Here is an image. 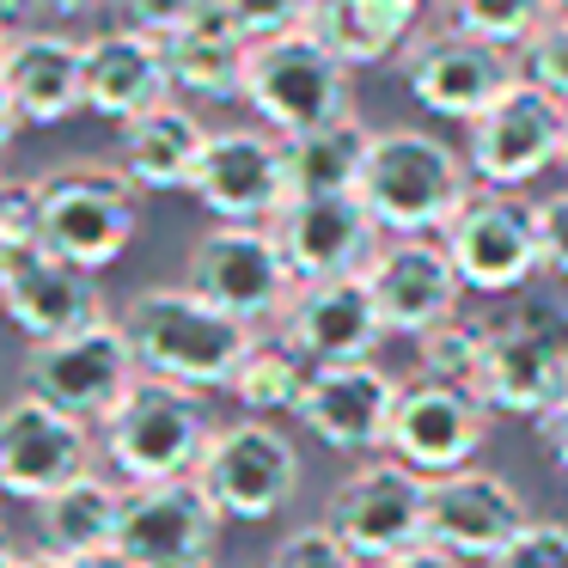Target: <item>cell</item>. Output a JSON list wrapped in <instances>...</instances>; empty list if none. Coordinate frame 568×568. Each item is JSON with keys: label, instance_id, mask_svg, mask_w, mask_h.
<instances>
[{"label": "cell", "instance_id": "34", "mask_svg": "<svg viewBox=\"0 0 568 568\" xmlns=\"http://www.w3.org/2000/svg\"><path fill=\"white\" fill-rule=\"evenodd\" d=\"M270 568H367L355 550H348L343 538H336L331 526H300V531H287L282 544H275V556H270Z\"/></svg>", "mask_w": 568, "mask_h": 568}, {"label": "cell", "instance_id": "29", "mask_svg": "<svg viewBox=\"0 0 568 568\" xmlns=\"http://www.w3.org/2000/svg\"><path fill=\"white\" fill-rule=\"evenodd\" d=\"M123 495L129 483H111L99 470H87L80 483L55 489L50 501L31 507V526H38V550L50 556H99V550H116V526H123Z\"/></svg>", "mask_w": 568, "mask_h": 568}, {"label": "cell", "instance_id": "8", "mask_svg": "<svg viewBox=\"0 0 568 568\" xmlns=\"http://www.w3.org/2000/svg\"><path fill=\"white\" fill-rule=\"evenodd\" d=\"M141 379V361L129 348L123 318H99L74 336L26 348V392L68 409L80 422H104Z\"/></svg>", "mask_w": 568, "mask_h": 568}, {"label": "cell", "instance_id": "2", "mask_svg": "<svg viewBox=\"0 0 568 568\" xmlns=\"http://www.w3.org/2000/svg\"><path fill=\"white\" fill-rule=\"evenodd\" d=\"M477 178L458 148H446L428 129H379L373 135V160L361 178V202L385 239H440L470 202Z\"/></svg>", "mask_w": 568, "mask_h": 568}, {"label": "cell", "instance_id": "31", "mask_svg": "<svg viewBox=\"0 0 568 568\" xmlns=\"http://www.w3.org/2000/svg\"><path fill=\"white\" fill-rule=\"evenodd\" d=\"M306 385H312V361L300 355V348H287L282 336H275V343H263V336H257L251 355L239 361V373H233L226 392H233L251 416H282V409H294V416H300Z\"/></svg>", "mask_w": 568, "mask_h": 568}, {"label": "cell", "instance_id": "38", "mask_svg": "<svg viewBox=\"0 0 568 568\" xmlns=\"http://www.w3.org/2000/svg\"><path fill=\"white\" fill-rule=\"evenodd\" d=\"M226 7L239 13V26H245L251 43L287 38V31H300V26H306V13H312V0H226Z\"/></svg>", "mask_w": 568, "mask_h": 568}, {"label": "cell", "instance_id": "25", "mask_svg": "<svg viewBox=\"0 0 568 568\" xmlns=\"http://www.w3.org/2000/svg\"><path fill=\"white\" fill-rule=\"evenodd\" d=\"M172 62H165V38L148 31H99L87 38V111L104 123H135L153 104H172Z\"/></svg>", "mask_w": 568, "mask_h": 568}, {"label": "cell", "instance_id": "39", "mask_svg": "<svg viewBox=\"0 0 568 568\" xmlns=\"http://www.w3.org/2000/svg\"><path fill=\"white\" fill-rule=\"evenodd\" d=\"M116 19H123L129 31H148V38H178V31L196 19L202 0H111Z\"/></svg>", "mask_w": 568, "mask_h": 568}, {"label": "cell", "instance_id": "48", "mask_svg": "<svg viewBox=\"0 0 568 568\" xmlns=\"http://www.w3.org/2000/svg\"><path fill=\"white\" fill-rule=\"evenodd\" d=\"M202 568H214V562H202Z\"/></svg>", "mask_w": 568, "mask_h": 568}, {"label": "cell", "instance_id": "41", "mask_svg": "<svg viewBox=\"0 0 568 568\" xmlns=\"http://www.w3.org/2000/svg\"><path fill=\"white\" fill-rule=\"evenodd\" d=\"M531 434H538V446H544V458H550L556 470L568 477V397L556 409H544L538 422H531Z\"/></svg>", "mask_w": 568, "mask_h": 568}, {"label": "cell", "instance_id": "32", "mask_svg": "<svg viewBox=\"0 0 568 568\" xmlns=\"http://www.w3.org/2000/svg\"><path fill=\"white\" fill-rule=\"evenodd\" d=\"M489 318H446L434 324L428 336H416V361H422V379H446V385H470L477 392V373L483 355H489Z\"/></svg>", "mask_w": 568, "mask_h": 568}, {"label": "cell", "instance_id": "11", "mask_svg": "<svg viewBox=\"0 0 568 568\" xmlns=\"http://www.w3.org/2000/svg\"><path fill=\"white\" fill-rule=\"evenodd\" d=\"M324 526L361 556V562H392V556L428 544V477L397 458L348 470L324 501Z\"/></svg>", "mask_w": 568, "mask_h": 568}, {"label": "cell", "instance_id": "4", "mask_svg": "<svg viewBox=\"0 0 568 568\" xmlns=\"http://www.w3.org/2000/svg\"><path fill=\"white\" fill-rule=\"evenodd\" d=\"M477 397L495 416L538 422L568 397V300L562 294H519L507 318H495L489 355L477 373Z\"/></svg>", "mask_w": 568, "mask_h": 568}, {"label": "cell", "instance_id": "45", "mask_svg": "<svg viewBox=\"0 0 568 568\" xmlns=\"http://www.w3.org/2000/svg\"><path fill=\"white\" fill-rule=\"evenodd\" d=\"M92 7H104V0H43V13H55V19H80Z\"/></svg>", "mask_w": 568, "mask_h": 568}, {"label": "cell", "instance_id": "12", "mask_svg": "<svg viewBox=\"0 0 568 568\" xmlns=\"http://www.w3.org/2000/svg\"><path fill=\"white\" fill-rule=\"evenodd\" d=\"M196 483L209 489V501L221 507V519H245V526H263L275 519L300 489V453L282 428H270L263 416L226 422L214 434L209 458H202Z\"/></svg>", "mask_w": 568, "mask_h": 568}, {"label": "cell", "instance_id": "36", "mask_svg": "<svg viewBox=\"0 0 568 568\" xmlns=\"http://www.w3.org/2000/svg\"><path fill=\"white\" fill-rule=\"evenodd\" d=\"M489 568H568V526L556 519H531Z\"/></svg>", "mask_w": 568, "mask_h": 568}, {"label": "cell", "instance_id": "46", "mask_svg": "<svg viewBox=\"0 0 568 568\" xmlns=\"http://www.w3.org/2000/svg\"><path fill=\"white\" fill-rule=\"evenodd\" d=\"M550 13H556V19H568V0H550Z\"/></svg>", "mask_w": 568, "mask_h": 568}, {"label": "cell", "instance_id": "15", "mask_svg": "<svg viewBox=\"0 0 568 568\" xmlns=\"http://www.w3.org/2000/svg\"><path fill=\"white\" fill-rule=\"evenodd\" d=\"M190 196L233 226H270L275 214L294 202V178H287V141L275 129H221L209 135V153L196 165Z\"/></svg>", "mask_w": 568, "mask_h": 568}, {"label": "cell", "instance_id": "27", "mask_svg": "<svg viewBox=\"0 0 568 568\" xmlns=\"http://www.w3.org/2000/svg\"><path fill=\"white\" fill-rule=\"evenodd\" d=\"M209 153V129L190 104H153L148 116L116 129V165L129 172V184L165 196V190H190L196 184V165Z\"/></svg>", "mask_w": 568, "mask_h": 568}, {"label": "cell", "instance_id": "23", "mask_svg": "<svg viewBox=\"0 0 568 568\" xmlns=\"http://www.w3.org/2000/svg\"><path fill=\"white\" fill-rule=\"evenodd\" d=\"M367 287L385 331L409 336V343L428 336L434 324L458 318V300H465L458 263L446 257L440 239H385L379 257L367 263Z\"/></svg>", "mask_w": 568, "mask_h": 568}, {"label": "cell", "instance_id": "22", "mask_svg": "<svg viewBox=\"0 0 568 568\" xmlns=\"http://www.w3.org/2000/svg\"><path fill=\"white\" fill-rule=\"evenodd\" d=\"M404 385L379 367V361H343V367H312L306 404H300V422H306L312 440H324L331 453H385L392 446V416Z\"/></svg>", "mask_w": 568, "mask_h": 568}, {"label": "cell", "instance_id": "5", "mask_svg": "<svg viewBox=\"0 0 568 568\" xmlns=\"http://www.w3.org/2000/svg\"><path fill=\"white\" fill-rule=\"evenodd\" d=\"M245 104L257 111L263 129L282 141L312 135L324 123L355 116V68L336 62L312 31L251 43V74H245Z\"/></svg>", "mask_w": 568, "mask_h": 568}, {"label": "cell", "instance_id": "35", "mask_svg": "<svg viewBox=\"0 0 568 568\" xmlns=\"http://www.w3.org/2000/svg\"><path fill=\"white\" fill-rule=\"evenodd\" d=\"M43 245V196L38 178H7L0 190V251H26Z\"/></svg>", "mask_w": 568, "mask_h": 568}, {"label": "cell", "instance_id": "26", "mask_svg": "<svg viewBox=\"0 0 568 568\" xmlns=\"http://www.w3.org/2000/svg\"><path fill=\"white\" fill-rule=\"evenodd\" d=\"M165 62H172L178 92L214 99V104H239L245 99V74H251V38L226 0H202L196 19L178 38H165Z\"/></svg>", "mask_w": 568, "mask_h": 568}, {"label": "cell", "instance_id": "19", "mask_svg": "<svg viewBox=\"0 0 568 568\" xmlns=\"http://www.w3.org/2000/svg\"><path fill=\"white\" fill-rule=\"evenodd\" d=\"M294 282H336V275H367L379 257L385 226L361 196H294L270 221Z\"/></svg>", "mask_w": 568, "mask_h": 568}, {"label": "cell", "instance_id": "9", "mask_svg": "<svg viewBox=\"0 0 568 568\" xmlns=\"http://www.w3.org/2000/svg\"><path fill=\"white\" fill-rule=\"evenodd\" d=\"M562 141H568V104L556 92H544L538 80H519L465 129V160L477 184L526 190L550 165H562Z\"/></svg>", "mask_w": 568, "mask_h": 568}, {"label": "cell", "instance_id": "6", "mask_svg": "<svg viewBox=\"0 0 568 568\" xmlns=\"http://www.w3.org/2000/svg\"><path fill=\"white\" fill-rule=\"evenodd\" d=\"M43 245L80 270H111L141 226V190L123 165H55L38 178Z\"/></svg>", "mask_w": 568, "mask_h": 568}, {"label": "cell", "instance_id": "3", "mask_svg": "<svg viewBox=\"0 0 568 568\" xmlns=\"http://www.w3.org/2000/svg\"><path fill=\"white\" fill-rule=\"evenodd\" d=\"M214 416L202 404V392L172 379H148L141 373L135 392L99 422V446L104 465H116L123 483H172V477H196L202 458L214 446Z\"/></svg>", "mask_w": 568, "mask_h": 568}, {"label": "cell", "instance_id": "33", "mask_svg": "<svg viewBox=\"0 0 568 568\" xmlns=\"http://www.w3.org/2000/svg\"><path fill=\"white\" fill-rule=\"evenodd\" d=\"M550 19V0H446V26L483 43H501V50H526Z\"/></svg>", "mask_w": 568, "mask_h": 568}, {"label": "cell", "instance_id": "21", "mask_svg": "<svg viewBox=\"0 0 568 568\" xmlns=\"http://www.w3.org/2000/svg\"><path fill=\"white\" fill-rule=\"evenodd\" d=\"M0 300H7V318L31 343H55V336H74L87 324L111 318L99 294V275L55 257L50 245L0 251Z\"/></svg>", "mask_w": 568, "mask_h": 568}, {"label": "cell", "instance_id": "7", "mask_svg": "<svg viewBox=\"0 0 568 568\" xmlns=\"http://www.w3.org/2000/svg\"><path fill=\"white\" fill-rule=\"evenodd\" d=\"M440 245L458 263L465 294H526L531 275L544 270L538 202L477 184L470 202L458 209V221L440 233Z\"/></svg>", "mask_w": 568, "mask_h": 568}, {"label": "cell", "instance_id": "17", "mask_svg": "<svg viewBox=\"0 0 568 568\" xmlns=\"http://www.w3.org/2000/svg\"><path fill=\"white\" fill-rule=\"evenodd\" d=\"M214 538H221V507L196 477L129 483L116 550L135 568H202L214 562Z\"/></svg>", "mask_w": 568, "mask_h": 568}, {"label": "cell", "instance_id": "28", "mask_svg": "<svg viewBox=\"0 0 568 568\" xmlns=\"http://www.w3.org/2000/svg\"><path fill=\"white\" fill-rule=\"evenodd\" d=\"M422 13L428 0H312L300 31H312L336 62L379 68L422 38Z\"/></svg>", "mask_w": 568, "mask_h": 568}, {"label": "cell", "instance_id": "44", "mask_svg": "<svg viewBox=\"0 0 568 568\" xmlns=\"http://www.w3.org/2000/svg\"><path fill=\"white\" fill-rule=\"evenodd\" d=\"M0 568H74L68 556H50V550H19V544H7V562Z\"/></svg>", "mask_w": 568, "mask_h": 568}, {"label": "cell", "instance_id": "43", "mask_svg": "<svg viewBox=\"0 0 568 568\" xmlns=\"http://www.w3.org/2000/svg\"><path fill=\"white\" fill-rule=\"evenodd\" d=\"M43 13V0H0V31L7 38H26V31H38L31 19Z\"/></svg>", "mask_w": 568, "mask_h": 568}, {"label": "cell", "instance_id": "10", "mask_svg": "<svg viewBox=\"0 0 568 568\" xmlns=\"http://www.w3.org/2000/svg\"><path fill=\"white\" fill-rule=\"evenodd\" d=\"M397 68H404V87H409V99H416L422 111L440 116V123H465V129L477 123L507 87L526 80L519 62H514V50L483 43V38H470V31H458V26L422 31V38L397 55Z\"/></svg>", "mask_w": 568, "mask_h": 568}, {"label": "cell", "instance_id": "37", "mask_svg": "<svg viewBox=\"0 0 568 568\" xmlns=\"http://www.w3.org/2000/svg\"><path fill=\"white\" fill-rule=\"evenodd\" d=\"M526 80H538L544 92H556L568 104V19H550L526 43Z\"/></svg>", "mask_w": 568, "mask_h": 568}, {"label": "cell", "instance_id": "16", "mask_svg": "<svg viewBox=\"0 0 568 568\" xmlns=\"http://www.w3.org/2000/svg\"><path fill=\"white\" fill-rule=\"evenodd\" d=\"M87 111V43L62 31H26L0 50V141L13 148L26 129H55Z\"/></svg>", "mask_w": 568, "mask_h": 568}, {"label": "cell", "instance_id": "18", "mask_svg": "<svg viewBox=\"0 0 568 568\" xmlns=\"http://www.w3.org/2000/svg\"><path fill=\"white\" fill-rule=\"evenodd\" d=\"M495 409L483 404L470 385H446V379H409L397 397L392 416V446L385 458L422 470V477H446V470H465L470 458L489 440Z\"/></svg>", "mask_w": 568, "mask_h": 568}, {"label": "cell", "instance_id": "1", "mask_svg": "<svg viewBox=\"0 0 568 568\" xmlns=\"http://www.w3.org/2000/svg\"><path fill=\"white\" fill-rule=\"evenodd\" d=\"M123 331L148 379H172L190 392H226L239 361L251 355V324L202 300L196 287H141L123 306Z\"/></svg>", "mask_w": 568, "mask_h": 568}, {"label": "cell", "instance_id": "24", "mask_svg": "<svg viewBox=\"0 0 568 568\" xmlns=\"http://www.w3.org/2000/svg\"><path fill=\"white\" fill-rule=\"evenodd\" d=\"M282 343L300 348L312 367H343V361H373L385 343V318L373 306L367 275H336V282H300L282 318Z\"/></svg>", "mask_w": 568, "mask_h": 568}, {"label": "cell", "instance_id": "40", "mask_svg": "<svg viewBox=\"0 0 568 568\" xmlns=\"http://www.w3.org/2000/svg\"><path fill=\"white\" fill-rule=\"evenodd\" d=\"M538 239H544V270L568 282V190L538 202Z\"/></svg>", "mask_w": 568, "mask_h": 568}, {"label": "cell", "instance_id": "30", "mask_svg": "<svg viewBox=\"0 0 568 568\" xmlns=\"http://www.w3.org/2000/svg\"><path fill=\"white\" fill-rule=\"evenodd\" d=\"M373 135L361 116L343 123H324L312 135L287 141V178H294V196H361V178L373 160Z\"/></svg>", "mask_w": 568, "mask_h": 568}, {"label": "cell", "instance_id": "14", "mask_svg": "<svg viewBox=\"0 0 568 568\" xmlns=\"http://www.w3.org/2000/svg\"><path fill=\"white\" fill-rule=\"evenodd\" d=\"M92 470V422L19 392L0 416V489L38 507Z\"/></svg>", "mask_w": 568, "mask_h": 568}, {"label": "cell", "instance_id": "47", "mask_svg": "<svg viewBox=\"0 0 568 568\" xmlns=\"http://www.w3.org/2000/svg\"><path fill=\"white\" fill-rule=\"evenodd\" d=\"M562 165H568V141H562Z\"/></svg>", "mask_w": 568, "mask_h": 568}, {"label": "cell", "instance_id": "13", "mask_svg": "<svg viewBox=\"0 0 568 568\" xmlns=\"http://www.w3.org/2000/svg\"><path fill=\"white\" fill-rule=\"evenodd\" d=\"M190 287L257 331L263 318H282L300 282H294V270H287V257H282L270 226L221 221L190 245Z\"/></svg>", "mask_w": 568, "mask_h": 568}, {"label": "cell", "instance_id": "42", "mask_svg": "<svg viewBox=\"0 0 568 568\" xmlns=\"http://www.w3.org/2000/svg\"><path fill=\"white\" fill-rule=\"evenodd\" d=\"M379 568H465V556L440 550V544H416V550L392 556V562H379Z\"/></svg>", "mask_w": 568, "mask_h": 568}, {"label": "cell", "instance_id": "20", "mask_svg": "<svg viewBox=\"0 0 568 568\" xmlns=\"http://www.w3.org/2000/svg\"><path fill=\"white\" fill-rule=\"evenodd\" d=\"M531 526V507L501 470H446L428 477V544L465 556V562H495L519 531Z\"/></svg>", "mask_w": 568, "mask_h": 568}]
</instances>
